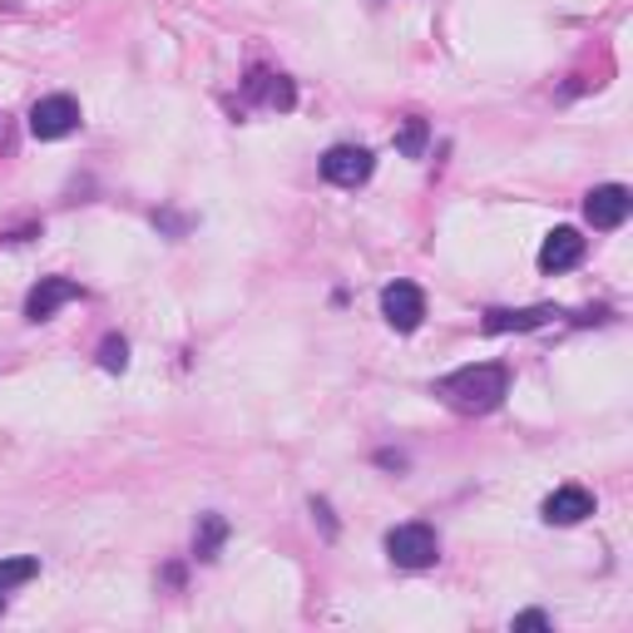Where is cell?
I'll return each instance as SVG.
<instances>
[{"mask_svg":"<svg viewBox=\"0 0 633 633\" xmlns=\"http://www.w3.org/2000/svg\"><path fill=\"white\" fill-rule=\"evenodd\" d=\"M436 396H446L456 411H470V416H480V411H495L505 396H510V366L500 362H485V366H460V372L440 376L436 382Z\"/></svg>","mask_w":633,"mask_h":633,"instance_id":"obj_1","label":"cell"},{"mask_svg":"<svg viewBox=\"0 0 633 633\" xmlns=\"http://www.w3.org/2000/svg\"><path fill=\"white\" fill-rule=\"evenodd\" d=\"M386 554H392V564L401 569H430L440 559V540L430 525H396L392 535H386Z\"/></svg>","mask_w":633,"mask_h":633,"instance_id":"obj_2","label":"cell"},{"mask_svg":"<svg viewBox=\"0 0 633 633\" xmlns=\"http://www.w3.org/2000/svg\"><path fill=\"white\" fill-rule=\"evenodd\" d=\"M372 168H376V158H372V149H362V144H336V149L322 154V178L326 184H336V188L366 184Z\"/></svg>","mask_w":633,"mask_h":633,"instance_id":"obj_3","label":"cell"},{"mask_svg":"<svg viewBox=\"0 0 633 633\" xmlns=\"http://www.w3.org/2000/svg\"><path fill=\"white\" fill-rule=\"evenodd\" d=\"M80 129V104L70 94H50L30 110V134L35 139H65V134Z\"/></svg>","mask_w":633,"mask_h":633,"instance_id":"obj_4","label":"cell"},{"mask_svg":"<svg viewBox=\"0 0 633 633\" xmlns=\"http://www.w3.org/2000/svg\"><path fill=\"white\" fill-rule=\"evenodd\" d=\"M382 316L396 332H416L421 316H426V298H421L416 282H386L382 288Z\"/></svg>","mask_w":633,"mask_h":633,"instance_id":"obj_5","label":"cell"},{"mask_svg":"<svg viewBox=\"0 0 633 633\" xmlns=\"http://www.w3.org/2000/svg\"><path fill=\"white\" fill-rule=\"evenodd\" d=\"M629 214H633V194H629L624 184H604V188H594V194L584 198V218L594 228H604V234L624 224Z\"/></svg>","mask_w":633,"mask_h":633,"instance_id":"obj_6","label":"cell"},{"mask_svg":"<svg viewBox=\"0 0 633 633\" xmlns=\"http://www.w3.org/2000/svg\"><path fill=\"white\" fill-rule=\"evenodd\" d=\"M75 298H84L80 292V282H70V278H40V288L25 298V316L30 322H50L65 302H75Z\"/></svg>","mask_w":633,"mask_h":633,"instance_id":"obj_7","label":"cell"},{"mask_svg":"<svg viewBox=\"0 0 633 633\" xmlns=\"http://www.w3.org/2000/svg\"><path fill=\"white\" fill-rule=\"evenodd\" d=\"M584 252H589V242L579 238V228H554V234L544 238V248H540V268L544 272H569V268L584 262Z\"/></svg>","mask_w":633,"mask_h":633,"instance_id":"obj_8","label":"cell"},{"mask_svg":"<svg viewBox=\"0 0 633 633\" xmlns=\"http://www.w3.org/2000/svg\"><path fill=\"white\" fill-rule=\"evenodd\" d=\"M594 515V495L579 490V485H564V490H554L550 500H544V520L550 525H579Z\"/></svg>","mask_w":633,"mask_h":633,"instance_id":"obj_9","label":"cell"},{"mask_svg":"<svg viewBox=\"0 0 633 633\" xmlns=\"http://www.w3.org/2000/svg\"><path fill=\"white\" fill-rule=\"evenodd\" d=\"M554 308H525V312H510V308H490V312H485V332H495V336H500V332H535V326H550L554 322Z\"/></svg>","mask_w":633,"mask_h":633,"instance_id":"obj_10","label":"cell"},{"mask_svg":"<svg viewBox=\"0 0 633 633\" xmlns=\"http://www.w3.org/2000/svg\"><path fill=\"white\" fill-rule=\"evenodd\" d=\"M242 90H248L252 100H262L268 110H292V104H298V90H292L282 75H268V70H252Z\"/></svg>","mask_w":633,"mask_h":633,"instance_id":"obj_11","label":"cell"},{"mask_svg":"<svg viewBox=\"0 0 633 633\" xmlns=\"http://www.w3.org/2000/svg\"><path fill=\"white\" fill-rule=\"evenodd\" d=\"M228 540V520L224 515H198V535H194V559H218V550H224Z\"/></svg>","mask_w":633,"mask_h":633,"instance_id":"obj_12","label":"cell"},{"mask_svg":"<svg viewBox=\"0 0 633 633\" xmlns=\"http://www.w3.org/2000/svg\"><path fill=\"white\" fill-rule=\"evenodd\" d=\"M40 574V559H0V594H10V589L30 584V579Z\"/></svg>","mask_w":633,"mask_h":633,"instance_id":"obj_13","label":"cell"},{"mask_svg":"<svg viewBox=\"0 0 633 633\" xmlns=\"http://www.w3.org/2000/svg\"><path fill=\"white\" fill-rule=\"evenodd\" d=\"M396 149L406 158H421L426 154V120H406V129L396 134Z\"/></svg>","mask_w":633,"mask_h":633,"instance_id":"obj_14","label":"cell"},{"mask_svg":"<svg viewBox=\"0 0 633 633\" xmlns=\"http://www.w3.org/2000/svg\"><path fill=\"white\" fill-rule=\"evenodd\" d=\"M100 366L104 372H124V366H129V342H124V336H104L100 342Z\"/></svg>","mask_w":633,"mask_h":633,"instance_id":"obj_15","label":"cell"},{"mask_svg":"<svg viewBox=\"0 0 633 633\" xmlns=\"http://www.w3.org/2000/svg\"><path fill=\"white\" fill-rule=\"evenodd\" d=\"M515 629H550V614H540V609H530V614L515 619Z\"/></svg>","mask_w":633,"mask_h":633,"instance_id":"obj_16","label":"cell"},{"mask_svg":"<svg viewBox=\"0 0 633 633\" xmlns=\"http://www.w3.org/2000/svg\"><path fill=\"white\" fill-rule=\"evenodd\" d=\"M312 515H322V530H326V540H332L336 525H332V510H326V500H312Z\"/></svg>","mask_w":633,"mask_h":633,"instance_id":"obj_17","label":"cell"}]
</instances>
